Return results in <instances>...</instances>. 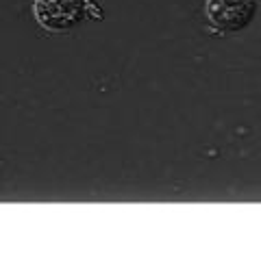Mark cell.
<instances>
[{
    "mask_svg": "<svg viewBox=\"0 0 261 254\" xmlns=\"http://www.w3.org/2000/svg\"><path fill=\"white\" fill-rule=\"evenodd\" d=\"M33 9L42 26L50 31H65L85 18L89 0H35Z\"/></svg>",
    "mask_w": 261,
    "mask_h": 254,
    "instance_id": "obj_1",
    "label": "cell"
},
{
    "mask_svg": "<svg viewBox=\"0 0 261 254\" xmlns=\"http://www.w3.org/2000/svg\"><path fill=\"white\" fill-rule=\"evenodd\" d=\"M255 13V0H207V15L224 31H240Z\"/></svg>",
    "mask_w": 261,
    "mask_h": 254,
    "instance_id": "obj_2",
    "label": "cell"
}]
</instances>
